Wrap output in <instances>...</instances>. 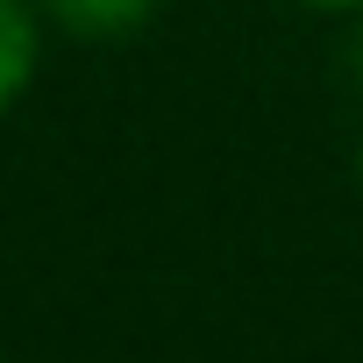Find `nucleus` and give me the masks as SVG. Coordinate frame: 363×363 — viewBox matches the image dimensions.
<instances>
[{
	"instance_id": "f257e3e1",
	"label": "nucleus",
	"mask_w": 363,
	"mask_h": 363,
	"mask_svg": "<svg viewBox=\"0 0 363 363\" xmlns=\"http://www.w3.org/2000/svg\"><path fill=\"white\" fill-rule=\"evenodd\" d=\"M43 29H65L72 43H128L135 29H150L157 0H36Z\"/></svg>"
},
{
	"instance_id": "f03ea898",
	"label": "nucleus",
	"mask_w": 363,
	"mask_h": 363,
	"mask_svg": "<svg viewBox=\"0 0 363 363\" xmlns=\"http://www.w3.org/2000/svg\"><path fill=\"white\" fill-rule=\"evenodd\" d=\"M43 65V15L36 0H0V114H15V100L29 93Z\"/></svg>"
},
{
	"instance_id": "7ed1b4c3",
	"label": "nucleus",
	"mask_w": 363,
	"mask_h": 363,
	"mask_svg": "<svg viewBox=\"0 0 363 363\" xmlns=\"http://www.w3.org/2000/svg\"><path fill=\"white\" fill-rule=\"evenodd\" d=\"M306 8H335L342 15V8H363V0H306Z\"/></svg>"
},
{
	"instance_id": "20e7f679",
	"label": "nucleus",
	"mask_w": 363,
	"mask_h": 363,
	"mask_svg": "<svg viewBox=\"0 0 363 363\" xmlns=\"http://www.w3.org/2000/svg\"><path fill=\"white\" fill-rule=\"evenodd\" d=\"M356 178H363V143H356Z\"/></svg>"
}]
</instances>
